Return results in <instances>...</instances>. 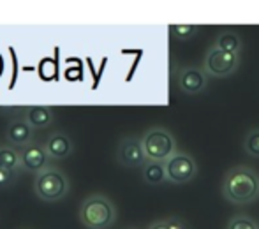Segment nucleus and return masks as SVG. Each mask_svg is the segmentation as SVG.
Masks as SVG:
<instances>
[{"mask_svg":"<svg viewBox=\"0 0 259 229\" xmlns=\"http://www.w3.org/2000/svg\"><path fill=\"white\" fill-rule=\"evenodd\" d=\"M116 206L103 194H92L79 206V220L87 229H108L116 220Z\"/></svg>","mask_w":259,"mask_h":229,"instance_id":"2","label":"nucleus"},{"mask_svg":"<svg viewBox=\"0 0 259 229\" xmlns=\"http://www.w3.org/2000/svg\"><path fill=\"white\" fill-rule=\"evenodd\" d=\"M20 161H21V169L37 174L45 168H48L50 159H48V155L45 154L42 145L30 143L20 150Z\"/></svg>","mask_w":259,"mask_h":229,"instance_id":"9","label":"nucleus"},{"mask_svg":"<svg viewBox=\"0 0 259 229\" xmlns=\"http://www.w3.org/2000/svg\"><path fill=\"white\" fill-rule=\"evenodd\" d=\"M0 168L11 173H18L21 169L20 161V150L9 145H2L0 147Z\"/></svg>","mask_w":259,"mask_h":229,"instance_id":"14","label":"nucleus"},{"mask_svg":"<svg viewBox=\"0 0 259 229\" xmlns=\"http://www.w3.org/2000/svg\"><path fill=\"white\" fill-rule=\"evenodd\" d=\"M6 140L9 143V147H27L32 143V129L28 127V123L25 120H13L7 125L6 130Z\"/></svg>","mask_w":259,"mask_h":229,"instance_id":"11","label":"nucleus"},{"mask_svg":"<svg viewBox=\"0 0 259 229\" xmlns=\"http://www.w3.org/2000/svg\"><path fill=\"white\" fill-rule=\"evenodd\" d=\"M129 229H134V227H129Z\"/></svg>","mask_w":259,"mask_h":229,"instance_id":"21","label":"nucleus"},{"mask_svg":"<svg viewBox=\"0 0 259 229\" xmlns=\"http://www.w3.org/2000/svg\"><path fill=\"white\" fill-rule=\"evenodd\" d=\"M143 181L148 185H160L166 181V173H164V162L147 161L143 164Z\"/></svg>","mask_w":259,"mask_h":229,"instance_id":"15","label":"nucleus"},{"mask_svg":"<svg viewBox=\"0 0 259 229\" xmlns=\"http://www.w3.org/2000/svg\"><path fill=\"white\" fill-rule=\"evenodd\" d=\"M42 148H45V154L48 155V159H53V161L67 159L69 155L74 152L72 140L65 132L50 134L48 140H46V143L42 145Z\"/></svg>","mask_w":259,"mask_h":229,"instance_id":"10","label":"nucleus"},{"mask_svg":"<svg viewBox=\"0 0 259 229\" xmlns=\"http://www.w3.org/2000/svg\"><path fill=\"white\" fill-rule=\"evenodd\" d=\"M16 181V173L6 171V169L0 168V189H6L9 185H13Z\"/></svg>","mask_w":259,"mask_h":229,"instance_id":"20","label":"nucleus"},{"mask_svg":"<svg viewBox=\"0 0 259 229\" xmlns=\"http://www.w3.org/2000/svg\"><path fill=\"white\" fill-rule=\"evenodd\" d=\"M116 161L123 168H143L147 162V157L141 148V141L136 136H125L120 140L118 148H116Z\"/></svg>","mask_w":259,"mask_h":229,"instance_id":"7","label":"nucleus"},{"mask_svg":"<svg viewBox=\"0 0 259 229\" xmlns=\"http://www.w3.org/2000/svg\"><path fill=\"white\" fill-rule=\"evenodd\" d=\"M55 115L50 106H30L25 111V122L28 123L30 129H45L52 125Z\"/></svg>","mask_w":259,"mask_h":229,"instance_id":"12","label":"nucleus"},{"mask_svg":"<svg viewBox=\"0 0 259 229\" xmlns=\"http://www.w3.org/2000/svg\"><path fill=\"white\" fill-rule=\"evenodd\" d=\"M171 34L178 39V41H189V39H194L196 35L199 34L201 27L199 25H194V23H187V25H173L169 28Z\"/></svg>","mask_w":259,"mask_h":229,"instance_id":"16","label":"nucleus"},{"mask_svg":"<svg viewBox=\"0 0 259 229\" xmlns=\"http://www.w3.org/2000/svg\"><path fill=\"white\" fill-rule=\"evenodd\" d=\"M69 189H71L69 178L58 168L48 166V168H45L41 173L35 174L34 192L42 201H48V203L58 201V199L67 196Z\"/></svg>","mask_w":259,"mask_h":229,"instance_id":"4","label":"nucleus"},{"mask_svg":"<svg viewBox=\"0 0 259 229\" xmlns=\"http://www.w3.org/2000/svg\"><path fill=\"white\" fill-rule=\"evenodd\" d=\"M208 86V76L205 74L201 67L196 65H189L184 67L178 74V88L185 94V96H198V94L205 92Z\"/></svg>","mask_w":259,"mask_h":229,"instance_id":"8","label":"nucleus"},{"mask_svg":"<svg viewBox=\"0 0 259 229\" xmlns=\"http://www.w3.org/2000/svg\"><path fill=\"white\" fill-rule=\"evenodd\" d=\"M243 150L245 154H249L250 157L259 159V127L250 129L247 132L245 140H243Z\"/></svg>","mask_w":259,"mask_h":229,"instance_id":"17","label":"nucleus"},{"mask_svg":"<svg viewBox=\"0 0 259 229\" xmlns=\"http://www.w3.org/2000/svg\"><path fill=\"white\" fill-rule=\"evenodd\" d=\"M140 141L147 161L166 162L171 155H175L178 152L173 134L167 129H164V127H150L148 130H145Z\"/></svg>","mask_w":259,"mask_h":229,"instance_id":"3","label":"nucleus"},{"mask_svg":"<svg viewBox=\"0 0 259 229\" xmlns=\"http://www.w3.org/2000/svg\"><path fill=\"white\" fill-rule=\"evenodd\" d=\"M226 229H259V224L252 217L245 215V213H238V215L231 217Z\"/></svg>","mask_w":259,"mask_h":229,"instance_id":"18","label":"nucleus"},{"mask_svg":"<svg viewBox=\"0 0 259 229\" xmlns=\"http://www.w3.org/2000/svg\"><path fill=\"white\" fill-rule=\"evenodd\" d=\"M164 173H166V181H169V184H189L198 174V164L191 155L184 154V152H177L164 162Z\"/></svg>","mask_w":259,"mask_h":229,"instance_id":"6","label":"nucleus"},{"mask_svg":"<svg viewBox=\"0 0 259 229\" xmlns=\"http://www.w3.org/2000/svg\"><path fill=\"white\" fill-rule=\"evenodd\" d=\"M240 67V55L222 52V50L211 46L206 52L203 60V71L208 78H226L236 72Z\"/></svg>","mask_w":259,"mask_h":229,"instance_id":"5","label":"nucleus"},{"mask_svg":"<svg viewBox=\"0 0 259 229\" xmlns=\"http://www.w3.org/2000/svg\"><path fill=\"white\" fill-rule=\"evenodd\" d=\"M215 48L222 50V52H228V53H235V55H240V50H242L243 42L242 37L236 34L235 30H222L221 34L217 35L213 42Z\"/></svg>","mask_w":259,"mask_h":229,"instance_id":"13","label":"nucleus"},{"mask_svg":"<svg viewBox=\"0 0 259 229\" xmlns=\"http://www.w3.org/2000/svg\"><path fill=\"white\" fill-rule=\"evenodd\" d=\"M148 229H187L185 224L180 219H162V220H155Z\"/></svg>","mask_w":259,"mask_h":229,"instance_id":"19","label":"nucleus"},{"mask_svg":"<svg viewBox=\"0 0 259 229\" xmlns=\"http://www.w3.org/2000/svg\"><path fill=\"white\" fill-rule=\"evenodd\" d=\"M222 196L231 205H249L259 199V173L249 166H235L224 174Z\"/></svg>","mask_w":259,"mask_h":229,"instance_id":"1","label":"nucleus"}]
</instances>
